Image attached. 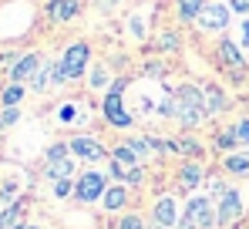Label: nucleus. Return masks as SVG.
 Returning <instances> with one entry per match:
<instances>
[{
  "instance_id": "obj_1",
  "label": "nucleus",
  "mask_w": 249,
  "mask_h": 229,
  "mask_svg": "<svg viewBox=\"0 0 249 229\" xmlns=\"http://www.w3.org/2000/svg\"><path fill=\"white\" fill-rule=\"evenodd\" d=\"M175 114L182 118V125H199L202 118H206V95L196 88V84H182L178 91H175Z\"/></svg>"
},
{
  "instance_id": "obj_2",
  "label": "nucleus",
  "mask_w": 249,
  "mask_h": 229,
  "mask_svg": "<svg viewBox=\"0 0 249 229\" xmlns=\"http://www.w3.org/2000/svg\"><path fill=\"white\" fill-rule=\"evenodd\" d=\"M88 57H91V47L88 44H71L64 51V57L54 61V84H64V81L81 77L84 68H88Z\"/></svg>"
},
{
  "instance_id": "obj_3",
  "label": "nucleus",
  "mask_w": 249,
  "mask_h": 229,
  "mask_svg": "<svg viewBox=\"0 0 249 229\" xmlns=\"http://www.w3.org/2000/svg\"><path fill=\"white\" fill-rule=\"evenodd\" d=\"M122 91H124V81H111V91L105 95V118L118 128H128L131 125V114L124 112L122 105Z\"/></svg>"
},
{
  "instance_id": "obj_4",
  "label": "nucleus",
  "mask_w": 249,
  "mask_h": 229,
  "mask_svg": "<svg viewBox=\"0 0 249 229\" xmlns=\"http://www.w3.org/2000/svg\"><path fill=\"white\" fill-rule=\"evenodd\" d=\"M185 216H189L199 229L215 226V209H212V199H206V195H192L189 206H185Z\"/></svg>"
},
{
  "instance_id": "obj_5",
  "label": "nucleus",
  "mask_w": 249,
  "mask_h": 229,
  "mask_svg": "<svg viewBox=\"0 0 249 229\" xmlns=\"http://www.w3.org/2000/svg\"><path fill=\"white\" fill-rule=\"evenodd\" d=\"M243 216V199L236 189H226V195L219 199V209H215V226H229Z\"/></svg>"
},
{
  "instance_id": "obj_6",
  "label": "nucleus",
  "mask_w": 249,
  "mask_h": 229,
  "mask_svg": "<svg viewBox=\"0 0 249 229\" xmlns=\"http://www.w3.org/2000/svg\"><path fill=\"white\" fill-rule=\"evenodd\" d=\"M105 175H98V172H84L81 179H78V186H74V195H78V202H94V199H101L105 195Z\"/></svg>"
},
{
  "instance_id": "obj_7",
  "label": "nucleus",
  "mask_w": 249,
  "mask_h": 229,
  "mask_svg": "<svg viewBox=\"0 0 249 229\" xmlns=\"http://www.w3.org/2000/svg\"><path fill=\"white\" fill-rule=\"evenodd\" d=\"M68 149L78 155V158H84V162H101V158L108 155L105 149H101V145H98V142H94V138H88V135H78V138H71V142H68Z\"/></svg>"
},
{
  "instance_id": "obj_8",
  "label": "nucleus",
  "mask_w": 249,
  "mask_h": 229,
  "mask_svg": "<svg viewBox=\"0 0 249 229\" xmlns=\"http://www.w3.org/2000/svg\"><path fill=\"white\" fill-rule=\"evenodd\" d=\"M41 71V54H24L14 68H10V81L20 84V81H34V75Z\"/></svg>"
},
{
  "instance_id": "obj_9",
  "label": "nucleus",
  "mask_w": 249,
  "mask_h": 229,
  "mask_svg": "<svg viewBox=\"0 0 249 229\" xmlns=\"http://www.w3.org/2000/svg\"><path fill=\"white\" fill-rule=\"evenodd\" d=\"M199 20L206 24L209 31H222V27L229 24V7H226V3H206L202 14H199Z\"/></svg>"
},
{
  "instance_id": "obj_10",
  "label": "nucleus",
  "mask_w": 249,
  "mask_h": 229,
  "mask_svg": "<svg viewBox=\"0 0 249 229\" xmlns=\"http://www.w3.org/2000/svg\"><path fill=\"white\" fill-rule=\"evenodd\" d=\"M152 216H155V223H159V226L172 229L175 223H178V212H175V199H172V195H162V199L155 202V212H152Z\"/></svg>"
},
{
  "instance_id": "obj_11",
  "label": "nucleus",
  "mask_w": 249,
  "mask_h": 229,
  "mask_svg": "<svg viewBox=\"0 0 249 229\" xmlns=\"http://www.w3.org/2000/svg\"><path fill=\"white\" fill-rule=\"evenodd\" d=\"M219 57H222V64H226V68H232L236 75H243V64H246V61H243V54L236 51V44L222 40V44H219Z\"/></svg>"
},
{
  "instance_id": "obj_12",
  "label": "nucleus",
  "mask_w": 249,
  "mask_h": 229,
  "mask_svg": "<svg viewBox=\"0 0 249 229\" xmlns=\"http://www.w3.org/2000/svg\"><path fill=\"white\" fill-rule=\"evenodd\" d=\"M111 175H115V179H124V182H131V186H138V182L145 179L142 165H122V162H115V158H111Z\"/></svg>"
},
{
  "instance_id": "obj_13",
  "label": "nucleus",
  "mask_w": 249,
  "mask_h": 229,
  "mask_svg": "<svg viewBox=\"0 0 249 229\" xmlns=\"http://www.w3.org/2000/svg\"><path fill=\"white\" fill-rule=\"evenodd\" d=\"M178 186H182V189H196V186H202V165L185 162L182 172H178Z\"/></svg>"
},
{
  "instance_id": "obj_14",
  "label": "nucleus",
  "mask_w": 249,
  "mask_h": 229,
  "mask_svg": "<svg viewBox=\"0 0 249 229\" xmlns=\"http://www.w3.org/2000/svg\"><path fill=\"white\" fill-rule=\"evenodd\" d=\"M78 10H81V0H51V17L57 20H71L78 17Z\"/></svg>"
},
{
  "instance_id": "obj_15",
  "label": "nucleus",
  "mask_w": 249,
  "mask_h": 229,
  "mask_svg": "<svg viewBox=\"0 0 249 229\" xmlns=\"http://www.w3.org/2000/svg\"><path fill=\"white\" fill-rule=\"evenodd\" d=\"M101 202H105L108 212H115V209H122L124 202H128V192H124V186H111V189H105Z\"/></svg>"
},
{
  "instance_id": "obj_16",
  "label": "nucleus",
  "mask_w": 249,
  "mask_h": 229,
  "mask_svg": "<svg viewBox=\"0 0 249 229\" xmlns=\"http://www.w3.org/2000/svg\"><path fill=\"white\" fill-rule=\"evenodd\" d=\"M20 216H24V202H10L3 212H0V229H14L20 226Z\"/></svg>"
},
{
  "instance_id": "obj_17",
  "label": "nucleus",
  "mask_w": 249,
  "mask_h": 229,
  "mask_svg": "<svg viewBox=\"0 0 249 229\" xmlns=\"http://www.w3.org/2000/svg\"><path fill=\"white\" fill-rule=\"evenodd\" d=\"M202 95H206V112H209V114H219L222 108H226V95H222L215 84H209Z\"/></svg>"
},
{
  "instance_id": "obj_18",
  "label": "nucleus",
  "mask_w": 249,
  "mask_h": 229,
  "mask_svg": "<svg viewBox=\"0 0 249 229\" xmlns=\"http://www.w3.org/2000/svg\"><path fill=\"white\" fill-rule=\"evenodd\" d=\"M74 172V162L71 158H57V162H47V175L57 182V179H68Z\"/></svg>"
},
{
  "instance_id": "obj_19",
  "label": "nucleus",
  "mask_w": 249,
  "mask_h": 229,
  "mask_svg": "<svg viewBox=\"0 0 249 229\" xmlns=\"http://www.w3.org/2000/svg\"><path fill=\"white\" fill-rule=\"evenodd\" d=\"M20 98H24V88H20V84H7V88L0 91L3 108H17V105H20Z\"/></svg>"
},
{
  "instance_id": "obj_20",
  "label": "nucleus",
  "mask_w": 249,
  "mask_h": 229,
  "mask_svg": "<svg viewBox=\"0 0 249 229\" xmlns=\"http://www.w3.org/2000/svg\"><path fill=\"white\" fill-rule=\"evenodd\" d=\"M226 169L232 175H246L249 172V155H226Z\"/></svg>"
},
{
  "instance_id": "obj_21",
  "label": "nucleus",
  "mask_w": 249,
  "mask_h": 229,
  "mask_svg": "<svg viewBox=\"0 0 249 229\" xmlns=\"http://www.w3.org/2000/svg\"><path fill=\"white\" fill-rule=\"evenodd\" d=\"M202 0H178V14H182V20H192V17H199L202 14Z\"/></svg>"
},
{
  "instance_id": "obj_22",
  "label": "nucleus",
  "mask_w": 249,
  "mask_h": 229,
  "mask_svg": "<svg viewBox=\"0 0 249 229\" xmlns=\"http://www.w3.org/2000/svg\"><path fill=\"white\" fill-rule=\"evenodd\" d=\"M51 84H54V64H47L44 71L34 75V91H47Z\"/></svg>"
},
{
  "instance_id": "obj_23",
  "label": "nucleus",
  "mask_w": 249,
  "mask_h": 229,
  "mask_svg": "<svg viewBox=\"0 0 249 229\" xmlns=\"http://www.w3.org/2000/svg\"><path fill=\"white\" fill-rule=\"evenodd\" d=\"M239 145V135H236V128H229V132H222V135H215V149H236Z\"/></svg>"
},
{
  "instance_id": "obj_24",
  "label": "nucleus",
  "mask_w": 249,
  "mask_h": 229,
  "mask_svg": "<svg viewBox=\"0 0 249 229\" xmlns=\"http://www.w3.org/2000/svg\"><path fill=\"white\" fill-rule=\"evenodd\" d=\"M111 158H115V162H122V165H138V155L131 152L128 145H118V149L111 152Z\"/></svg>"
},
{
  "instance_id": "obj_25",
  "label": "nucleus",
  "mask_w": 249,
  "mask_h": 229,
  "mask_svg": "<svg viewBox=\"0 0 249 229\" xmlns=\"http://www.w3.org/2000/svg\"><path fill=\"white\" fill-rule=\"evenodd\" d=\"M128 149L138 155V158H145V155L152 152V142H148V138H131V142H128Z\"/></svg>"
},
{
  "instance_id": "obj_26",
  "label": "nucleus",
  "mask_w": 249,
  "mask_h": 229,
  "mask_svg": "<svg viewBox=\"0 0 249 229\" xmlns=\"http://www.w3.org/2000/svg\"><path fill=\"white\" fill-rule=\"evenodd\" d=\"M175 149L182 155H199L202 149H199V142H192V138H182V142H175Z\"/></svg>"
},
{
  "instance_id": "obj_27",
  "label": "nucleus",
  "mask_w": 249,
  "mask_h": 229,
  "mask_svg": "<svg viewBox=\"0 0 249 229\" xmlns=\"http://www.w3.org/2000/svg\"><path fill=\"white\" fill-rule=\"evenodd\" d=\"M118 229H145V219H138L135 212H131V216H122V223H118Z\"/></svg>"
},
{
  "instance_id": "obj_28",
  "label": "nucleus",
  "mask_w": 249,
  "mask_h": 229,
  "mask_svg": "<svg viewBox=\"0 0 249 229\" xmlns=\"http://www.w3.org/2000/svg\"><path fill=\"white\" fill-rule=\"evenodd\" d=\"M17 118H20V112H17V108H3V112H0V128H10Z\"/></svg>"
},
{
  "instance_id": "obj_29",
  "label": "nucleus",
  "mask_w": 249,
  "mask_h": 229,
  "mask_svg": "<svg viewBox=\"0 0 249 229\" xmlns=\"http://www.w3.org/2000/svg\"><path fill=\"white\" fill-rule=\"evenodd\" d=\"M68 152H71L68 145H51V149H47V162H57V158H68Z\"/></svg>"
},
{
  "instance_id": "obj_30",
  "label": "nucleus",
  "mask_w": 249,
  "mask_h": 229,
  "mask_svg": "<svg viewBox=\"0 0 249 229\" xmlns=\"http://www.w3.org/2000/svg\"><path fill=\"white\" fill-rule=\"evenodd\" d=\"M71 192H74V186H71L68 179H57V182H54V195H57V199H64V195H71Z\"/></svg>"
},
{
  "instance_id": "obj_31",
  "label": "nucleus",
  "mask_w": 249,
  "mask_h": 229,
  "mask_svg": "<svg viewBox=\"0 0 249 229\" xmlns=\"http://www.w3.org/2000/svg\"><path fill=\"white\" fill-rule=\"evenodd\" d=\"M236 135H239V142H243V145H249V118L236 125Z\"/></svg>"
},
{
  "instance_id": "obj_32",
  "label": "nucleus",
  "mask_w": 249,
  "mask_h": 229,
  "mask_svg": "<svg viewBox=\"0 0 249 229\" xmlns=\"http://www.w3.org/2000/svg\"><path fill=\"white\" fill-rule=\"evenodd\" d=\"M14 186H3V189H0V202H3V206H10V199H14Z\"/></svg>"
},
{
  "instance_id": "obj_33",
  "label": "nucleus",
  "mask_w": 249,
  "mask_h": 229,
  "mask_svg": "<svg viewBox=\"0 0 249 229\" xmlns=\"http://www.w3.org/2000/svg\"><path fill=\"white\" fill-rule=\"evenodd\" d=\"M91 84H94V88H105V71H101V68L91 75Z\"/></svg>"
},
{
  "instance_id": "obj_34",
  "label": "nucleus",
  "mask_w": 249,
  "mask_h": 229,
  "mask_svg": "<svg viewBox=\"0 0 249 229\" xmlns=\"http://www.w3.org/2000/svg\"><path fill=\"white\" fill-rule=\"evenodd\" d=\"M232 10H239V14H249V0H232Z\"/></svg>"
},
{
  "instance_id": "obj_35",
  "label": "nucleus",
  "mask_w": 249,
  "mask_h": 229,
  "mask_svg": "<svg viewBox=\"0 0 249 229\" xmlns=\"http://www.w3.org/2000/svg\"><path fill=\"white\" fill-rule=\"evenodd\" d=\"M61 118L71 121V118H74V105H64V108H61Z\"/></svg>"
},
{
  "instance_id": "obj_36",
  "label": "nucleus",
  "mask_w": 249,
  "mask_h": 229,
  "mask_svg": "<svg viewBox=\"0 0 249 229\" xmlns=\"http://www.w3.org/2000/svg\"><path fill=\"white\" fill-rule=\"evenodd\" d=\"M178 229H199V226H196V223H192L189 216H182V223H178Z\"/></svg>"
},
{
  "instance_id": "obj_37",
  "label": "nucleus",
  "mask_w": 249,
  "mask_h": 229,
  "mask_svg": "<svg viewBox=\"0 0 249 229\" xmlns=\"http://www.w3.org/2000/svg\"><path fill=\"white\" fill-rule=\"evenodd\" d=\"M175 44H178V40L172 38V34H168V38H162V47H168V51H172V47H175Z\"/></svg>"
},
{
  "instance_id": "obj_38",
  "label": "nucleus",
  "mask_w": 249,
  "mask_h": 229,
  "mask_svg": "<svg viewBox=\"0 0 249 229\" xmlns=\"http://www.w3.org/2000/svg\"><path fill=\"white\" fill-rule=\"evenodd\" d=\"M243 44H249V20L243 24Z\"/></svg>"
},
{
  "instance_id": "obj_39",
  "label": "nucleus",
  "mask_w": 249,
  "mask_h": 229,
  "mask_svg": "<svg viewBox=\"0 0 249 229\" xmlns=\"http://www.w3.org/2000/svg\"><path fill=\"white\" fill-rule=\"evenodd\" d=\"M111 3H115V0H98V7H111Z\"/></svg>"
},
{
  "instance_id": "obj_40",
  "label": "nucleus",
  "mask_w": 249,
  "mask_h": 229,
  "mask_svg": "<svg viewBox=\"0 0 249 229\" xmlns=\"http://www.w3.org/2000/svg\"><path fill=\"white\" fill-rule=\"evenodd\" d=\"M152 229H165V226H159V223H155V226H152Z\"/></svg>"
}]
</instances>
